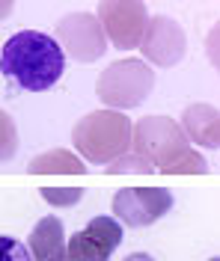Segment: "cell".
Instances as JSON below:
<instances>
[{"label": "cell", "instance_id": "277c9868", "mask_svg": "<svg viewBox=\"0 0 220 261\" xmlns=\"http://www.w3.org/2000/svg\"><path fill=\"white\" fill-rule=\"evenodd\" d=\"M185 148H190V143L185 140L179 122L169 116H146L131 125V151L146 158L155 166V172L176 161Z\"/></svg>", "mask_w": 220, "mask_h": 261}, {"label": "cell", "instance_id": "8992f818", "mask_svg": "<svg viewBox=\"0 0 220 261\" xmlns=\"http://www.w3.org/2000/svg\"><path fill=\"white\" fill-rule=\"evenodd\" d=\"M95 18L102 24L107 45L119 50H131L143 39L149 9H146V0H99Z\"/></svg>", "mask_w": 220, "mask_h": 261}, {"label": "cell", "instance_id": "e0dca14e", "mask_svg": "<svg viewBox=\"0 0 220 261\" xmlns=\"http://www.w3.org/2000/svg\"><path fill=\"white\" fill-rule=\"evenodd\" d=\"M0 261H33L27 246L21 244L18 238H9V234H0Z\"/></svg>", "mask_w": 220, "mask_h": 261}, {"label": "cell", "instance_id": "52a82bcc", "mask_svg": "<svg viewBox=\"0 0 220 261\" xmlns=\"http://www.w3.org/2000/svg\"><path fill=\"white\" fill-rule=\"evenodd\" d=\"M176 199L167 187H122L113 193V217L122 226L146 228L173 211Z\"/></svg>", "mask_w": 220, "mask_h": 261}, {"label": "cell", "instance_id": "ba28073f", "mask_svg": "<svg viewBox=\"0 0 220 261\" xmlns=\"http://www.w3.org/2000/svg\"><path fill=\"white\" fill-rule=\"evenodd\" d=\"M137 48L143 50V63H152L158 68H173L185 60L187 36L182 24L169 15H149L146 30Z\"/></svg>", "mask_w": 220, "mask_h": 261}, {"label": "cell", "instance_id": "44dd1931", "mask_svg": "<svg viewBox=\"0 0 220 261\" xmlns=\"http://www.w3.org/2000/svg\"><path fill=\"white\" fill-rule=\"evenodd\" d=\"M211 261H217V258H211Z\"/></svg>", "mask_w": 220, "mask_h": 261}, {"label": "cell", "instance_id": "d6986e66", "mask_svg": "<svg viewBox=\"0 0 220 261\" xmlns=\"http://www.w3.org/2000/svg\"><path fill=\"white\" fill-rule=\"evenodd\" d=\"M12 9H15V0H0V21L12 15Z\"/></svg>", "mask_w": 220, "mask_h": 261}, {"label": "cell", "instance_id": "6da1fadb", "mask_svg": "<svg viewBox=\"0 0 220 261\" xmlns=\"http://www.w3.org/2000/svg\"><path fill=\"white\" fill-rule=\"evenodd\" d=\"M0 71L24 92H45L63 77L66 54L48 33L21 30L0 50Z\"/></svg>", "mask_w": 220, "mask_h": 261}, {"label": "cell", "instance_id": "5b68a950", "mask_svg": "<svg viewBox=\"0 0 220 261\" xmlns=\"http://www.w3.org/2000/svg\"><path fill=\"white\" fill-rule=\"evenodd\" d=\"M54 42L63 48L66 57L78 63H95L107 54V39L92 12H68L54 27Z\"/></svg>", "mask_w": 220, "mask_h": 261}, {"label": "cell", "instance_id": "30bf717a", "mask_svg": "<svg viewBox=\"0 0 220 261\" xmlns=\"http://www.w3.org/2000/svg\"><path fill=\"white\" fill-rule=\"evenodd\" d=\"M27 252L33 261H66V226L57 214L42 217L27 234Z\"/></svg>", "mask_w": 220, "mask_h": 261}, {"label": "cell", "instance_id": "4fadbf2b", "mask_svg": "<svg viewBox=\"0 0 220 261\" xmlns=\"http://www.w3.org/2000/svg\"><path fill=\"white\" fill-rule=\"evenodd\" d=\"M161 172H167V175H208L211 172V166L205 163V158L200 151H193V148H185L176 161H169Z\"/></svg>", "mask_w": 220, "mask_h": 261}, {"label": "cell", "instance_id": "9c48e42d", "mask_svg": "<svg viewBox=\"0 0 220 261\" xmlns=\"http://www.w3.org/2000/svg\"><path fill=\"white\" fill-rule=\"evenodd\" d=\"M122 234L116 217H92L86 228L66 234V261H107L119 249Z\"/></svg>", "mask_w": 220, "mask_h": 261}, {"label": "cell", "instance_id": "5bb4252c", "mask_svg": "<svg viewBox=\"0 0 220 261\" xmlns=\"http://www.w3.org/2000/svg\"><path fill=\"white\" fill-rule=\"evenodd\" d=\"M110 175H125V172H140V175H149V172H155V166L146 158H140L137 151H125V154H119L116 161H110L107 166H104Z\"/></svg>", "mask_w": 220, "mask_h": 261}, {"label": "cell", "instance_id": "7c38bea8", "mask_svg": "<svg viewBox=\"0 0 220 261\" xmlns=\"http://www.w3.org/2000/svg\"><path fill=\"white\" fill-rule=\"evenodd\" d=\"M30 175H42V172H54V175H84L86 163L66 148H51L45 154H36L33 161L27 163Z\"/></svg>", "mask_w": 220, "mask_h": 261}, {"label": "cell", "instance_id": "ffe728a7", "mask_svg": "<svg viewBox=\"0 0 220 261\" xmlns=\"http://www.w3.org/2000/svg\"><path fill=\"white\" fill-rule=\"evenodd\" d=\"M122 261H155L149 252H131V255H125Z\"/></svg>", "mask_w": 220, "mask_h": 261}, {"label": "cell", "instance_id": "8fae6325", "mask_svg": "<svg viewBox=\"0 0 220 261\" xmlns=\"http://www.w3.org/2000/svg\"><path fill=\"white\" fill-rule=\"evenodd\" d=\"M179 128H182L187 143H193V146H200V148H208V151H217L220 116H217L214 104H190V107H185Z\"/></svg>", "mask_w": 220, "mask_h": 261}, {"label": "cell", "instance_id": "ac0fdd59", "mask_svg": "<svg viewBox=\"0 0 220 261\" xmlns=\"http://www.w3.org/2000/svg\"><path fill=\"white\" fill-rule=\"evenodd\" d=\"M208 54H211V63L217 65V30H211L208 36Z\"/></svg>", "mask_w": 220, "mask_h": 261}, {"label": "cell", "instance_id": "7a4b0ae2", "mask_svg": "<svg viewBox=\"0 0 220 261\" xmlns=\"http://www.w3.org/2000/svg\"><path fill=\"white\" fill-rule=\"evenodd\" d=\"M131 119L119 110H92L71 128V146L84 163L107 166L131 148Z\"/></svg>", "mask_w": 220, "mask_h": 261}, {"label": "cell", "instance_id": "9a60e30c", "mask_svg": "<svg viewBox=\"0 0 220 261\" xmlns=\"http://www.w3.org/2000/svg\"><path fill=\"white\" fill-rule=\"evenodd\" d=\"M15 154H18V125L6 110H0V163H9Z\"/></svg>", "mask_w": 220, "mask_h": 261}, {"label": "cell", "instance_id": "3957f363", "mask_svg": "<svg viewBox=\"0 0 220 261\" xmlns=\"http://www.w3.org/2000/svg\"><path fill=\"white\" fill-rule=\"evenodd\" d=\"M155 89V71L143 60H116L104 68L95 81V95L104 110H134Z\"/></svg>", "mask_w": 220, "mask_h": 261}, {"label": "cell", "instance_id": "2e32d148", "mask_svg": "<svg viewBox=\"0 0 220 261\" xmlns=\"http://www.w3.org/2000/svg\"><path fill=\"white\" fill-rule=\"evenodd\" d=\"M42 199L54 208H75L84 199V190L81 187H42Z\"/></svg>", "mask_w": 220, "mask_h": 261}]
</instances>
